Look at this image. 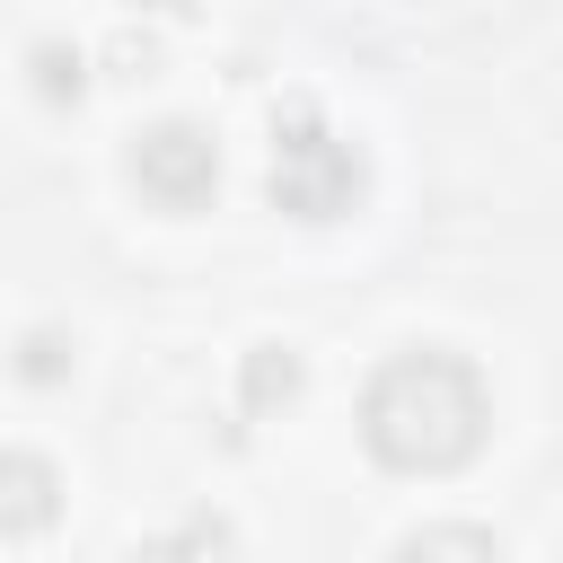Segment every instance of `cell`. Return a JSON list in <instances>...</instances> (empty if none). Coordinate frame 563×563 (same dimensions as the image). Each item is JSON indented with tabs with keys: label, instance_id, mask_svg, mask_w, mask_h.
<instances>
[{
	"label": "cell",
	"instance_id": "cell-2",
	"mask_svg": "<svg viewBox=\"0 0 563 563\" xmlns=\"http://www.w3.org/2000/svg\"><path fill=\"white\" fill-rule=\"evenodd\" d=\"M361 185H369L361 150H352L343 132H325V114H317L308 97H290V106L273 114V167H264L273 211H290V220H343V211L361 202Z\"/></svg>",
	"mask_w": 563,
	"mask_h": 563
},
{
	"label": "cell",
	"instance_id": "cell-3",
	"mask_svg": "<svg viewBox=\"0 0 563 563\" xmlns=\"http://www.w3.org/2000/svg\"><path fill=\"white\" fill-rule=\"evenodd\" d=\"M123 167H132V185H141L158 211H194V202L220 194V141H211L202 123H185V114L132 132V158H123Z\"/></svg>",
	"mask_w": 563,
	"mask_h": 563
},
{
	"label": "cell",
	"instance_id": "cell-4",
	"mask_svg": "<svg viewBox=\"0 0 563 563\" xmlns=\"http://www.w3.org/2000/svg\"><path fill=\"white\" fill-rule=\"evenodd\" d=\"M299 387H308V361L290 343H255L238 361V405L246 413H282V405H299Z\"/></svg>",
	"mask_w": 563,
	"mask_h": 563
},
{
	"label": "cell",
	"instance_id": "cell-8",
	"mask_svg": "<svg viewBox=\"0 0 563 563\" xmlns=\"http://www.w3.org/2000/svg\"><path fill=\"white\" fill-rule=\"evenodd\" d=\"M229 545V528L202 510V519H185V537H150V545H132V563H202V554H220Z\"/></svg>",
	"mask_w": 563,
	"mask_h": 563
},
{
	"label": "cell",
	"instance_id": "cell-5",
	"mask_svg": "<svg viewBox=\"0 0 563 563\" xmlns=\"http://www.w3.org/2000/svg\"><path fill=\"white\" fill-rule=\"evenodd\" d=\"M44 519H53V466L35 449H9L0 457V528L9 537H35Z\"/></svg>",
	"mask_w": 563,
	"mask_h": 563
},
{
	"label": "cell",
	"instance_id": "cell-1",
	"mask_svg": "<svg viewBox=\"0 0 563 563\" xmlns=\"http://www.w3.org/2000/svg\"><path fill=\"white\" fill-rule=\"evenodd\" d=\"M493 431V387L466 352L413 343L387 352L361 387V449L396 475H457Z\"/></svg>",
	"mask_w": 563,
	"mask_h": 563
},
{
	"label": "cell",
	"instance_id": "cell-6",
	"mask_svg": "<svg viewBox=\"0 0 563 563\" xmlns=\"http://www.w3.org/2000/svg\"><path fill=\"white\" fill-rule=\"evenodd\" d=\"M387 563H501V545H493L484 528H466V519H431V528H413Z\"/></svg>",
	"mask_w": 563,
	"mask_h": 563
},
{
	"label": "cell",
	"instance_id": "cell-7",
	"mask_svg": "<svg viewBox=\"0 0 563 563\" xmlns=\"http://www.w3.org/2000/svg\"><path fill=\"white\" fill-rule=\"evenodd\" d=\"M26 79H35V97H44V106H79L88 62H79V44H35V53H26Z\"/></svg>",
	"mask_w": 563,
	"mask_h": 563
},
{
	"label": "cell",
	"instance_id": "cell-9",
	"mask_svg": "<svg viewBox=\"0 0 563 563\" xmlns=\"http://www.w3.org/2000/svg\"><path fill=\"white\" fill-rule=\"evenodd\" d=\"M18 378H26V387H53V378H70V334H53V325L18 334Z\"/></svg>",
	"mask_w": 563,
	"mask_h": 563
}]
</instances>
